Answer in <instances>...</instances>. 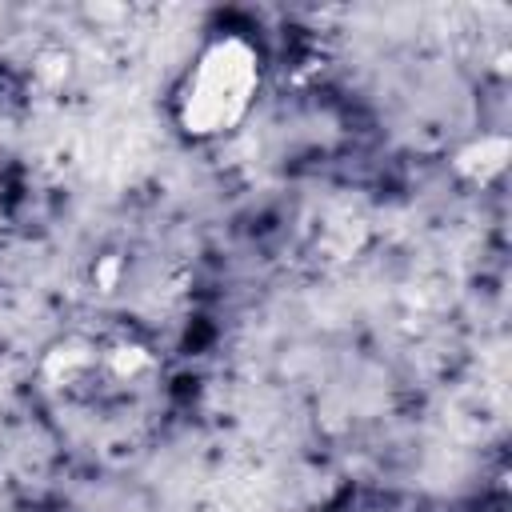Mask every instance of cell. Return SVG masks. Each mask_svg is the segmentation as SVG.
Listing matches in <instances>:
<instances>
[{
	"label": "cell",
	"mask_w": 512,
	"mask_h": 512,
	"mask_svg": "<svg viewBox=\"0 0 512 512\" xmlns=\"http://www.w3.org/2000/svg\"><path fill=\"white\" fill-rule=\"evenodd\" d=\"M260 92V52L252 40L228 32L208 40L176 88V124L188 140H216L232 132Z\"/></svg>",
	"instance_id": "6da1fadb"
},
{
	"label": "cell",
	"mask_w": 512,
	"mask_h": 512,
	"mask_svg": "<svg viewBox=\"0 0 512 512\" xmlns=\"http://www.w3.org/2000/svg\"><path fill=\"white\" fill-rule=\"evenodd\" d=\"M508 156H512L508 136H480V140H472L468 148H460V152H456L452 168H456L460 176H468V180L488 184L492 176H500V172H504Z\"/></svg>",
	"instance_id": "7a4b0ae2"
},
{
	"label": "cell",
	"mask_w": 512,
	"mask_h": 512,
	"mask_svg": "<svg viewBox=\"0 0 512 512\" xmlns=\"http://www.w3.org/2000/svg\"><path fill=\"white\" fill-rule=\"evenodd\" d=\"M148 368H152V352L140 348V344H116V348L108 352V372L120 376V380H136V376L148 372Z\"/></svg>",
	"instance_id": "3957f363"
},
{
	"label": "cell",
	"mask_w": 512,
	"mask_h": 512,
	"mask_svg": "<svg viewBox=\"0 0 512 512\" xmlns=\"http://www.w3.org/2000/svg\"><path fill=\"white\" fill-rule=\"evenodd\" d=\"M88 364H92V352H88V348H72V344H68V348H56V352L48 356V372H52L56 380H72V376L84 372Z\"/></svg>",
	"instance_id": "277c9868"
},
{
	"label": "cell",
	"mask_w": 512,
	"mask_h": 512,
	"mask_svg": "<svg viewBox=\"0 0 512 512\" xmlns=\"http://www.w3.org/2000/svg\"><path fill=\"white\" fill-rule=\"evenodd\" d=\"M120 268H124V264H120V256H104V260L92 268L96 288H100V292H112V288H116V280H120Z\"/></svg>",
	"instance_id": "5b68a950"
},
{
	"label": "cell",
	"mask_w": 512,
	"mask_h": 512,
	"mask_svg": "<svg viewBox=\"0 0 512 512\" xmlns=\"http://www.w3.org/2000/svg\"><path fill=\"white\" fill-rule=\"evenodd\" d=\"M40 76H48L52 84H60V80L68 76V52H48V56L40 60Z\"/></svg>",
	"instance_id": "8992f818"
}]
</instances>
